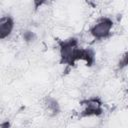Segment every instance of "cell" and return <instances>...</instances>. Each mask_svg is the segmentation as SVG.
<instances>
[{"label":"cell","instance_id":"3957f363","mask_svg":"<svg viewBox=\"0 0 128 128\" xmlns=\"http://www.w3.org/2000/svg\"><path fill=\"white\" fill-rule=\"evenodd\" d=\"M14 20L11 16H2L1 19H0V38L3 40V39H6L8 38L13 29H14Z\"/></svg>","mask_w":128,"mask_h":128},{"label":"cell","instance_id":"6da1fadb","mask_svg":"<svg viewBox=\"0 0 128 128\" xmlns=\"http://www.w3.org/2000/svg\"><path fill=\"white\" fill-rule=\"evenodd\" d=\"M113 21L108 17H102L96 21L95 24L89 29L90 33L94 36L96 40H102L109 37L112 33Z\"/></svg>","mask_w":128,"mask_h":128},{"label":"cell","instance_id":"8992f818","mask_svg":"<svg viewBox=\"0 0 128 128\" xmlns=\"http://www.w3.org/2000/svg\"><path fill=\"white\" fill-rule=\"evenodd\" d=\"M55 0H33V6L35 10H38L39 8H42L43 6H48L51 3H53Z\"/></svg>","mask_w":128,"mask_h":128},{"label":"cell","instance_id":"277c9868","mask_svg":"<svg viewBox=\"0 0 128 128\" xmlns=\"http://www.w3.org/2000/svg\"><path fill=\"white\" fill-rule=\"evenodd\" d=\"M43 109L49 117H54L60 112V105L53 97H46L43 101Z\"/></svg>","mask_w":128,"mask_h":128},{"label":"cell","instance_id":"7a4b0ae2","mask_svg":"<svg viewBox=\"0 0 128 128\" xmlns=\"http://www.w3.org/2000/svg\"><path fill=\"white\" fill-rule=\"evenodd\" d=\"M80 117H98L103 113V104L97 97H90L85 99L80 103Z\"/></svg>","mask_w":128,"mask_h":128},{"label":"cell","instance_id":"ba28073f","mask_svg":"<svg viewBox=\"0 0 128 128\" xmlns=\"http://www.w3.org/2000/svg\"><path fill=\"white\" fill-rule=\"evenodd\" d=\"M9 126H10V124H9L8 121H6L5 123H1V124H0V127H1V128H8Z\"/></svg>","mask_w":128,"mask_h":128},{"label":"cell","instance_id":"5b68a950","mask_svg":"<svg viewBox=\"0 0 128 128\" xmlns=\"http://www.w3.org/2000/svg\"><path fill=\"white\" fill-rule=\"evenodd\" d=\"M22 38L26 43L33 44L37 40V35L31 30H24L22 32Z\"/></svg>","mask_w":128,"mask_h":128},{"label":"cell","instance_id":"52a82bcc","mask_svg":"<svg viewBox=\"0 0 128 128\" xmlns=\"http://www.w3.org/2000/svg\"><path fill=\"white\" fill-rule=\"evenodd\" d=\"M126 66H128V50L122 55V57L120 58V60L118 62V68L123 69Z\"/></svg>","mask_w":128,"mask_h":128}]
</instances>
